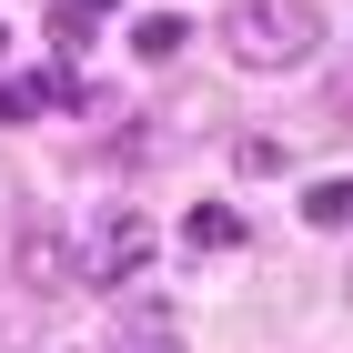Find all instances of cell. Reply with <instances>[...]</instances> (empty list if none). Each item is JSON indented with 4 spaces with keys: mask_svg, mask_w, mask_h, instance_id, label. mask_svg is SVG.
<instances>
[{
    "mask_svg": "<svg viewBox=\"0 0 353 353\" xmlns=\"http://www.w3.org/2000/svg\"><path fill=\"white\" fill-rule=\"evenodd\" d=\"M222 51L243 61V71H303V61L323 51V10L313 0H232Z\"/></svg>",
    "mask_w": 353,
    "mask_h": 353,
    "instance_id": "1",
    "label": "cell"
},
{
    "mask_svg": "<svg viewBox=\"0 0 353 353\" xmlns=\"http://www.w3.org/2000/svg\"><path fill=\"white\" fill-rule=\"evenodd\" d=\"M141 263H152V222H141V212H101V222H91V243H81V272L101 283V293H121V283H132Z\"/></svg>",
    "mask_w": 353,
    "mask_h": 353,
    "instance_id": "2",
    "label": "cell"
},
{
    "mask_svg": "<svg viewBox=\"0 0 353 353\" xmlns=\"http://www.w3.org/2000/svg\"><path fill=\"white\" fill-rule=\"evenodd\" d=\"M21 283H30V293H61V283H91V272H81V243H71L61 222H21Z\"/></svg>",
    "mask_w": 353,
    "mask_h": 353,
    "instance_id": "3",
    "label": "cell"
},
{
    "mask_svg": "<svg viewBox=\"0 0 353 353\" xmlns=\"http://www.w3.org/2000/svg\"><path fill=\"white\" fill-rule=\"evenodd\" d=\"M121 353H182V323H172V313H162V303H121Z\"/></svg>",
    "mask_w": 353,
    "mask_h": 353,
    "instance_id": "4",
    "label": "cell"
},
{
    "mask_svg": "<svg viewBox=\"0 0 353 353\" xmlns=\"http://www.w3.org/2000/svg\"><path fill=\"white\" fill-rule=\"evenodd\" d=\"M61 91L71 81H51V71H10V81H0V121H30V111L61 101ZM71 101H81V91H71Z\"/></svg>",
    "mask_w": 353,
    "mask_h": 353,
    "instance_id": "5",
    "label": "cell"
},
{
    "mask_svg": "<svg viewBox=\"0 0 353 353\" xmlns=\"http://www.w3.org/2000/svg\"><path fill=\"white\" fill-rule=\"evenodd\" d=\"M303 222H313V232H353V172H333V182L303 192Z\"/></svg>",
    "mask_w": 353,
    "mask_h": 353,
    "instance_id": "6",
    "label": "cell"
},
{
    "mask_svg": "<svg viewBox=\"0 0 353 353\" xmlns=\"http://www.w3.org/2000/svg\"><path fill=\"white\" fill-rule=\"evenodd\" d=\"M182 41H192V21H182V10H152V21H132V51H141V61H172Z\"/></svg>",
    "mask_w": 353,
    "mask_h": 353,
    "instance_id": "7",
    "label": "cell"
},
{
    "mask_svg": "<svg viewBox=\"0 0 353 353\" xmlns=\"http://www.w3.org/2000/svg\"><path fill=\"white\" fill-rule=\"evenodd\" d=\"M182 232H192L202 252H232V243H243V212H222V202H202V212H192Z\"/></svg>",
    "mask_w": 353,
    "mask_h": 353,
    "instance_id": "8",
    "label": "cell"
},
{
    "mask_svg": "<svg viewBox=\"0 0 353 353\" xmlns=\"http://www.w3.org/2000/svg\"><path fill=\"white\" fill-rule=\"evenodd\" d=\"M232 162H243V172H283V162H293V152H283V141H272V132H252V141H232Z\"/></svg>",
    "mask_w": 353,
    "mask_h": 353,
    "instance_id": "9",
    "label": "cell"
},
{
    "mask_svg": "<svg viewBox=\"0 0 353 353\" xmlns=\"http://www.w3.org/2000/svg\"><path fill=\"white\" fill-rule=\"evenodd\" d=\"M333 121H353V61L333 71Z\"/></svg>",
    "mask_w": 353,
    "mask_h": 353,
    "instance_id": "10",
    "label": "cell"
},
{
    "mask_svg": "<svg viewBox=\"0 0 353 353\" xmlns=\"http://www.w3.org/2000/svg\"><path fill=\"white\" fill-rule=\"evenodd\" d=\"M0 353H10V323H0Z\"/></svg>",
    "mask_w": 353,
    "mask_h": 353,
    "instance_id": "11",
    "label": "cell"
},
{
    "mask_svg": "<svg viewBox=\"0 0 353 353\" xmlns=\"http://www.w3.org/2000/svg\"><path fill=\"white\" fill-rule=\"evenodd\" d=\"M0 192H10V182H0Z\"/></svg>",
    "mask_w": 353,
    "mask_h": 353,
    "instance_id": "12",
    "label": "cell"
}]
</instances>
